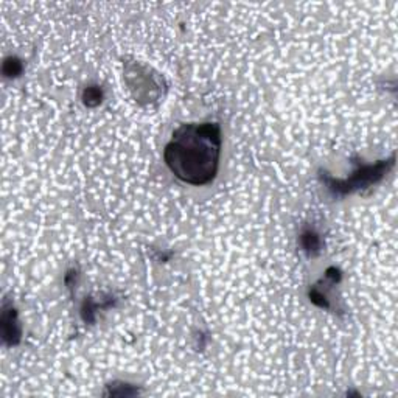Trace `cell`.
<instances>
[{
  "label": "cell",
  "mask_w": 398,
  "mask_h": 398,
  "mask_svg": "<svg viewBox=\"0 0 398 398\" xmlns=\"http://www.w3.org/2000/svg\"><path fill=\"white\" fill-rule=\"evenodd\" d=\"M221 148V128L215 121L185 123L175 129L165 145L164 162L176 179L204 187L216 179Z\"/></svg>",
  "instance_id": "obj_1"
},
{
  "label": "cell",
  "mask_w": 398,
  "mask_h": 398,
  "mask_svg": "<svg viewBox=\"0 0 398 398\" xmlns=\"http://www.w3.org/2000/svg\"><path fill=\"white\" fill-rule=\"evenodd\" d=\"M394 167V156L389 160H378L373 165H360L355 172L346 177V179H335V177L326 176L328 190L335 194H350L370 185H375L383 179L385 175Z\"/></svg>",
  "instance_id": "obj_2"
},
{
  "label": "cell",
  "mask_w": 398,
  "mask_h": 398,
  "mask_svg": "<svg viewBox=\"0 0 398 398\" xmlns=\"http://www.w3.org/2000/svg\"><path fill=\"white\" fill-rule=\"evenodd\" d=\"M151 69L146 66L136 64L134 72H126L128 84L137 101L151 103L153 100H157L160 95V79L156 75H150Z\"/></svg>",
  "instance_id": "obj_3"
},
{
  "label": "cell",
  "mask_w": 398,
  "mask_h": 398,
  "mask_svg": "<svg viewBox=\"0 0 398 398\" xmlns=\"http://www.w3.org/2000/svg\"><path fill=\"white\" fill-rule=\"evenodd\" d=\"M0 327H2V338L6 344L16 346L21 341V326L18 322V313L13 306L4 304L2 319H0Z\"/></svg>",
  "instance_id": "obj_4"
},
{
  "label": "cell",
  "mask_w": 398,
  "mask_h": 398,
  "mask_svg": "<svg viewBox=\"0 0 398 398\" xmlns=\"http://www.w3.org/2000/svg\"><path fill=\"white\" fill-rule=\"evenodd\" d=\"M300 243H302L305 253L310 255H316L321 250V238L314 231H305L300 237Z\"/></svg>",
  "instance_id": "obj_5"
},
{
  "label": "cell",
  "mask_w": 398,
  "mask_h": 398,
  "mask_svg": "<svg viewBox=\"0 0 398 398\" xmlns=\"http://www.w3.org/2000/svg\"><path fill=\"white\" fill-rule=\"evenodd\" d=\"M103 101V91L99 86H89L83 92V103L89 108H95Z\"/></svg>",
  "instance_id": "obj_6"
},
{
  "label": "cell",
  "mask_w": 398,
  "mask_h": 398,
  "mask_svg": "<svg viewBox=\"0 0 398 398\" xmlns=\"http://www.w3.org/2000/svg\"><path fill=\"white\" fill-rule=\"evenodd\" d=\"M23 70L22 66V61L19 58H16V56H10V58H6L4 62V75L8 78H13V77H19Z\"/></svg>",
  "instance_id": "obj_7"
}]
</instances>
